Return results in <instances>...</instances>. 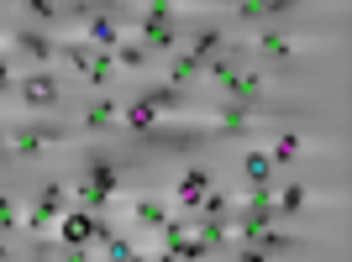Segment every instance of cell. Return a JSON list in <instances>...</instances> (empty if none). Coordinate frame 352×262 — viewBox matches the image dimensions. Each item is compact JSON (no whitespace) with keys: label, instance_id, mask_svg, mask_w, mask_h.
Wrapping results in <instances>:
<instances>
[{"label":"cell","instance_id":"1","mask_svg":"<svg viewBox=\"0 0 352 262\" xmlns=\"http://www.w3.org/2000/svg\"><path fill=\"white\" fill-rule=\"evenodd\" d=\"M121 189H126L121 163L105 158V152H89V158H85V178L74 184V204H79V210H89V215H116Z\"/></svg>","mask_w":352,"mask_h":262},{"label":"cell","instance_id":"2","mask_svg":"<svg viewBox=\"0 0 352 262\" xmlns=\"http://www.w3.org/2000/svg\"><path fill=\"white\" fill-rule=\"evenodd\" d=\"M63 210H69V184H63V178H43L37 200L21 204V231H27L32 247L53 241V231H58V215H63Z\"/></svg>","mask_w":352,"mask_h":262},{"label":"cell","instance_id":"3","mask_svg":"<svg viewBox=\"0 0 352 262\" xmlns=\"http://www.w3.org/2000/svg\"><path fill=\"white\" fill-rule=\"evenodd\" d=\"M268 110H252V105H236V100H210V110L200 121H195V131H200V142H242V136H252L258 131V121H263Z\"/></svg>","mask_w":352,"mask_h":262},{"label":"cell","instance_id":"4","mask_svg":"<svg viewBox=\"0 0 352 262\" xmlns=\"http://www.w3.org/2000/svg\"><path fill=\"white\" fill-rule=\"evenodd\" d=\"M6 136H11V163H43L47 147H63L69 131L58 121H43V116H27V121H6Z\"/></svg>","mask_w":352,"mask_h":262},{"label":"cell","instance_id":"5","mask_svg":"<svg viewBox=\"0 0 352 262\" xmlns=\"http://www.w3.org/2000/svg\"><path fill=\"white\" fill-rule=\"evenodd\" d=\"M16 105L27 110V116H47V110H58L63 105V79L53 69H27V73H16Z\"/></svg>","mask_w":352,"mask_h":262},{"label":"cell","instance_id":"6","mask_svg":"<svg viewBox=\"0 0 352 262\" xmlns=\"http://www.w3.org/2000/svg\"><path fill=\"white\" fill-rule=\"evenodd\" d=\"M79 11V27L69 32L74 43H85V47H95V53H111V47L126 37L121 32V21H116V11L111 5H74Z\"/></svg>","mask_w":352,"mask_h":262},{"label":"cell","instance_id":"7","mask_svg":"<svg viewBox=\"0 0 352 262\" xmlns=\"http://www.w3.org/2000/svg\"><path fill=\"white\" fill-rule=\"evenodd\" d=\"M121 131H126L137 147H163L168 142V121H163L147 100H137V95L121 100Z\"/></svg>","mask_w":352,"mask_h":262},{"label":"cell","instance_id":"8","mask_svg":"<svg viewBox=\"0 0 352 262\" xmlns=\"http://www.w3.org/2000/svg\"><path fill=\"white\" fill-rule=\"evenodd\" d=\"M268 73L252 69V63H242V69L226 73V84L216 89V100H236V105H252V110H268Z\"/></svg>","mask_w":352,"mask_h":262},{"label":"cell","instance_id":"9","mask_svg":"<svg viewBox=\"0 0 352 262\" xmlns=\"http://www.w3.org/2000/svg\"><path fill=\"white\" fill-rule=\"evenodd\" d=\"M210 189H216V168H210V163H190V168L174 178V204H179V215L195 220V210H200V200H206Z\"/></svg>","mask_w":352,"mask_h":262},{"label":"cell","instance_id":"10","mask_svg":"<svg viewBox=\"0 0 352 262\" xmlns=\"http://www.w3.org/2000/svg\"><path fill=\"white\" fill-rule=\"evenodd\" d=\"M248 53H258L263 63H279V69H289L294 58H300V37H294L289 27H263L248 37Z\"/></svg>","mask_w":352,"mask_h":262},{"label":"cell","instance_id":"11","mask_svg":"<svg viewBox=\"0 0 352 262\" xmlns=\"http://www.w3.org/2000/svg\"><path fill=\"white\" fill-rule=\"evenodd\" d=\"M289 11H294L289 0H236L232 21H236V27H248V32H263V27H284Z\"/></svg>","mask_w":352,"mask_h":262},{"label":"cell","instance_id":"12","mask_svg":"<svg viewBox=\"0 0 352 262\" xmlns=\"http://www.w3.org/2000/svg\"><path fill=\"white\" fill-rule=\"evenodd\" d=\"M137 100H147L163 121H184V116L195 110L190 95H184V89H174V84H163V79H147V84L137 89Z\"/></svg>","mask_w":352,"mask_h":262},{"label":"cell","instance_id":"13","mask_svg":"<svg viewBox=\"0 0 352 262\" xmlns=\"http://www.w3.org/2000/svg\"><path fill=\"white\" fill-rule=\"evenodd\" d=\"M126 27H132V37L147 47V53H168V58L179 53V21H147V16L137 11Z\"/></svg>","mask_w":352,"mask_h":262},{"label":"cell","instance_id":"14","mask_svg":"<svg viewBox=\"0 0 352 262\" xmlns=\"http://www.w3.org/2000/svg\"><path fill=\"white\" fill-rule=\"evenodd\" d=\"M11 47H16V58H27L32 69H47V63L58 58V37H47V32H37V27H16Z\"/></svg>","mask_w":352,"mask_h":262},{"label":"cell","instance_id":"15","mask_svg":"<svg viewBox=\"0 0 352 262\" xmlns=\"http://www.w3.org/2000/svg\"><path fill=\"white\" fill-rule=\"evenodd\" d=\"M79 131H85V136L121 131V100H116V95H95V100L79 110Z\"/></svg>","mask_w":352,"mask_h":262},{"label":"cell","instance_id":"16","mask_svg":"<svg viewBox=\"0 0 352 262\" xmlns=\"http://www.w3.org/2000/svg\"><path fill=\"white\" fill-rule=\"evenodd\" d=\"M168 215H174V210H168L163 194H132V200H126V220H132L137 231H147V236H158Z\"/></svg>","mask_w":352,"mask_h":262},{"label":"cell","instance_id":"17","mask_svg":"<svg viewBox=\"0 0 352 262\" xmlns=\"http://www.w3.org/2000/svg\"><path fill=\"white\" fill-rule=\"evenodd\" d=\"M89 236H95V215H89V210H79V204H69V210L58 215V231H53V241L69 252V247H89Z\"/></svg>","mask_w":352,"mask_h":262},{"label":"cell","instance_id":"18","mask_svg":"<svg viewBox=\"0 0 352 262\" xmlns=\"http://www.w3.org/2000/svg\"><path fill=\"white\" fill-rule=\"evenodd\" d=\"M316 204V189H310L305 178H279V189H274V210H279V220H294L300 210H310Z\"/></svg>","mask_w":352,"mask_h":262},{"label":"cell","instance_id":"19","mask_svg":"<svg viewBox=\"0 0 352 262\" xmlns=\"http://www.w3.org/2000/svg\"><path fill=\"white\" fill-rule=\"evenodd\" d=\"M305 152H310V136L289 126V131H279V136H274V147H268V163H274V174H284V168H294Z\"/></svg>","mask_w":352,"mask_h":262},{"label":"cell","instance_id":"20","mask_svg":"<svg viewBox=\"0 0 352 262\" xmlns=\"http://www.w3.org/2000/svg\"><path fill=\"white\" fill-rule=\"evenodd\" d=\"M195 236L206 241L210 252H216V262L226 257V252L236 247V236H232V215H210V220H195Z\"/></svg>","mask_w":352,"mask_h":262},{"label":"cell","instance_id":"21","mask_svg":"<svg viewBox=\"0 0 352 262\" xmlns=\"http://www.w3.org/2000/svg\"><path fill=\"white\" fill-rule=\"evenodd\" d=\"M163 84H174V89H184V95H190L195 84H206V69H200L190 53H174V58L163 63Z\"/></svg>","mask_w":352,"mask_h":262},{"label":"cell","instance_id":"22","mask_svg":"<svg viewBox=\"0 0 352 262\" xmlns=\"http://www.w3.org/2000/svg\"><path fill=\"white\" fill-rule=\"evenodd\" d=\"M184 53H190L200 69H206L210 58H221V53H226V37H221V27H206V21H200V27L190 32V47H184Z\"/></svg>","mask_w":352,"mask_h":262},{"label":"cell","instance_id":"23","mask_svg":"<svg viewBox=\"0 0 352 262\" xmlns=\"http://www.w3.org/2000/svg\"><path fill=\"white\" fill-rule=\"evenodd\" d=\"M242 247H258V252H268V257H284V252H300L305 241L289 236L284 226H263V231H252V241H242Z\"/></svg>","mask_w":352,"mask_h":262},{"label":"cell","instance_id":"24","mask_svg":"<svg viewBox=\"0 0 352 262\" xmlns=\"http://www.w3.org/2000/svg\"><path fill=\"white\" fill-rule=\"evenodd\" d=\"M111 58H116V73H147L153 69V53H147L137 37H121V43L111 47Z\"/></svg>","mask_w":352,"mask_h":262},{"label":"cell","instance_id":"25","mask_svg":"<svg viewBox=\"0 0 352 262\" xmlns=\"http://www.w3.org/2000/svg\"><path fill=\"white\" fill-rule=\"evenodd\" d=\"M242 184H248V189H258V184H279V174H274L268 152H258V147H248V152H242Z\"/></svg>","mask_w":352,"mask_h":262},{"label":"cell","instance_id":"26","mask_svg":"<svg viewBox=\"0 0 352 262\" xmlns=\"http://www.w3.org/2000/svg\"><path fill=\"white\" fill-rule=\"evenodd\" d=\"M232 210H236V194H226V189H221V184H216V189H210L206 200H200V210H195V220H210V215H232Z\"/></svg>","mask_w":352,"mask_h":262},{"label":"cell","instance_id":"27","mask_svg":"<svg viewBox=\"0 0 352 262\" xmlns=\"http://www.w3.org/2000/svg\"><path fill=\"white\" fill-rule=\"evenodd\" d=\"M16 231H21V200L11 189H0V241L16 236Z\"/></svg>","mask_w":352,"mask_h":262},{"label":"cell","instance_id":"28","mask_svg":"<svg viewBox=\"0 0 352 262\" xmlns=\"http://www.w3.org/2000/svg\"><path fill=\"white\" fill-rule=\"evenodd\" d=\"M21 11H27L32 21H43V27H53V21H63V16H69V5H58V0H27Z\"/></svg>","mask_w":352,"mask_h":262},{"label":"cell","instance_id":"29","mask_svg":"<svg viewBox=\"0 0 352 262\" xmlns=\"http://www.w3.org/2000/svg\"><path fill=\"white\" fill-rule=\"evenodd\" d=\"M179 262H216V252H210L206 241H200V236H190V241L179 247Z\"/></svg>","mask_w":352,"mask_h":262},{"label":"cell","instance_id":"30","mask_svg":"<svg viewBox=\"0 0 352 262\" xmlns=\"http://www.w3.org/2000/svg\"><path fill=\"white\" fill-rule=\"evenodd\" d=\"M137 11H142L147 21H174L179 5H174V0H147V5H137Z\"/></svg>","mask_w":352,"mask_h":262},{"label":"cell","instance_id":"31","mask_svg":"<svg viewBox=\"0 0 352 262\" xmlns=\"http://www.w3.org/2000/svg\"><path fill=\"white\" fill-rule=\"evenodd\" d=\"M16 89V69H11V53H0V95Z\"/></svg>","mask_w":352,"mask_h":262},{"label":"cell","instance_id":"32","mask_svg":"<svg viewBox=\"0 0 352 262\" xmlns=\"http://www.w3.org/2000/svg\"><path fill=\"white\" fill-rule=\"evenodd\" d=\"M226 257H232V262H274L268 252H258V247H232Z\"/></svg>","mask_w":352,"mask_h":262},{"label":"cell","instance_id":"33","mask_svg":"<svg viewBox=\"0 0 352 262\" xmlns=\"http://www.w3.org/2000/svg\"><path fill=\"white\" fill-rule=\"evenodd\" d=\"M58 262H95V247H69L58 252Z\"/></svg>","mask_w":352,"mask_h":262},{"label":"cell","instance_id":"34","mask_svg":"<svg viewBox=\"0 0 352 262\" xmlns=\"http://www.w3.org/2000/svg\"><path fill=\"white\" fill-rule=\"evenodd\" d=\"M121 262H153V252H142V247H132V252H126V257H121Z\"/></svg>","mask_w":352,"mask_h":262},{"label":"cell","instance_id":"35","mask_svg":"<svg viewBox=\"0 0 352 262\" xmlns=\"http://www.w3.org/2000/svg\"><path fill=\"white\" fill-rule=\"evenodd\" d=\"M0 121H6V116H0Z\"/></svg>","mask_w":352,"mask_h":262},{"label":"cell","instance_id":"36","mask_svg":"<svg viewBox=\"0 0 352 262\" xmlns=\"http://www.w3.org/2000/svg\"><path fill=\"white\" fill-rule=\"evenodd\" d=\"M100 262H105V257H100Z\"/></svg>","mask_w":352,"mask_h":262}]
</instances>
